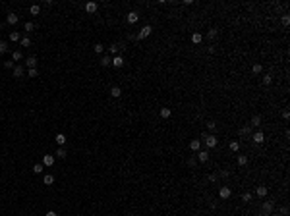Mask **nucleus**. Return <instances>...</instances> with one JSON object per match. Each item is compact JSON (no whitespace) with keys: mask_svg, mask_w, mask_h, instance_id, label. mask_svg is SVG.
Instances as JSON below:
<instances>
[{"mask_svg":"<svg viewBox=\"0 0 290 216\" xmlns=\"http://www.w3.org/2000/svg\"><path fill=\"white\" fill-rule=\"evenodd\" d=\"M151 31H153V27H151V25H145V27H143V29H141V31L137 33V39L141 41V39L149 37V35H151Z\"/></svg>","mask_w":290,"mask_h":216,"instance_id":"nucleus-1","label":"nucleus"},{"mask_svg":"<svg viewBox=\"0 0 290 216\" xmlns=\"http://www.w3.org/2000/svg\"><path fill=\"white\" fill-rule=\"evenodd\" d=\"M275 209V204H273V201H265L263 204V210H261V216H269V212Z\"/></svg>","mask_w":290,"mask_h":216,"instance_id":"nucleus-2","label":"nucleus"},{"mask_svg":"<svg viewBox=\"0 0 290 216\" xmlns=\"http://www.w3.org/2000/svg\"><path fill=\"white\" fill-rule=\"evenodd\" d=\"M41 164H43V166H46V168H50V166L54 164V156H52V154H45V156H43V162H41Z\"/></svg>","mask_w":290,"mask_h":216,"instance_id":"nucleus-3","label":"nucleus"},{"mask_svg":"<svg viewBox=\"0 0 290 216\" xmlns=\"http://www.w3.org/2000/svg\"><path fill=\"white\" fill-rule=\"evenodd\" d=\"M230 195H232L230 187H220V191H219V197H220V199H228Z\"/></svg>","mask_w":290,"mask_h":216,"instance_id":"nucleus-4","label":"nucleus"},{"mask_svg":"<svg viewBox=\"0 0 290 216\" xmlns=\"http://www.w3.org/2000/svg\"><path fill=\"white\" fill-rule=\"evenodd\" d=\"M205 145L211 147V149H213V147H217V137H215V135H207V137H205Z\"/></svg>","mask_w":290,"mask_h":216,"instance_id":"nucleus-5","label":"nucleus"},{"mask_svg":"<svg viewBox=\"0 0 290 216\" xmlns=\"http://www.w3.org/2000/svg\"><path fill=\"white\" fill-rule=\"evenodd\" d=\"M112 66H114V68H122L124 66V58L122 56H114L112 58Z\"/></svg>","mask_w":290,"mask_h":216,"instance_id":"nucleus-6","label":"nucleus"},{"mask_svg":"<svg viewBox=\"0 0 290 216\" xmlns=\"http://www.w3.org/2000/svg\"><path fill=\"white\" fill-rule=\"evenodd\" d=\"M97 8H99V6H97V2H87V4H85V10H87L89 14H95Z\"/></svg>","mask_w":290,"mask_h":216,"instance_id":"nucleus-7","label":"nucleus"},{"mask_svg":"<svg viewBox=\"0 0 290 216\" xmlns=\"http://www.w3.org/2000/svg\"><path fill=\"white\" fill-rule=\"evenodd\" d=\"M265 141V135L261 133V131H257V133H253V143H257V145H261Z\"/></svg>","mask_w":290,"mask_h":216,"instance_id":"nucleus-8","label":"nucleus"},{"mask_svg":"<svg viewBox=\"0 0 290 216\" xmlns=\"http://www.w3.org/2000/svg\"><path fill=\"white\" fill-rule=\"evenodd\" d=\"M197 160H199V162H207V160H209V153H207V151H199V153H197Z\"/></svg>","mask_w":290,"mask_h":216,"instance_id":"nucleus-9","label":"nucleus"},{"mask_svg":"<svg viewBox=\"0 0 290 216\" xmlns=\"http://www.w3.org/2000/svg\"><path fill=\"white\" fill-rule=\"evenodd\" d=\"M137 19H139V14L137 12H130L128 14V23H135Z\"/></svg>","mask_w":290,"mask_h":216,"instance_id":"nucleus-10","label":"nucleus"},{"mask_svg":"<svg viewBox=\"0 0 290 216\" xmlns=\"http://www.w3.org/2000/svg\"><path fill=\"white\" fill-rule=\"evenodd\" d=\"M201 41H203V35H201V33H193L192 35V43L193 45H199Z\"/></svg>","mask_w":290,"mask_h":216,"instance_id":"nucleus-11","label":"nucleus"},{"mask_svg":"<svg viewBox=\"0 0 290 216\" xmlns=\"http://www.w3.org/2000/svg\"><path fill=\"white\" fill-rule=\"evenodd\" d=\"M18 16H16V14H8V18H6V21H8V23H10V25H16V23H18Z\"/></svg>","mask_w":290,"mask_h":216,"instance_id":"nucleus-12","label":"nucleus"},{"mask_svg":"<svg viewBox=\"0 0 290 216\" xmlns=\"http://www.w3.org/2000/svg\"><path fill=\"white\" fill-rule=\"evenodd\" d=\"M14 77H23V66H14Z\"/></svg>","mask_w":290,"mask_h":216,"instance_id":"nucleus-13","label":"nucleus"},{"mask_svg":"<svg viewBox=\"0 0 290 216\" xmlns=\"http://www.w3.org/2000/svg\"><path fill=\"white\" fill-rule=\"evenodd\" d=\"M199 147H201V141H199V139H193L192 143H190V149H192V151H195V153L199 151Z\"/></svg>","mask_w":290,"mask_h":216,"instance_id":"nucleus-14","label":"nucleus"},{"mask_svg":"<svg viewBox=\"0 0 290 216\" xmlns=\"http://www.w3.org/2000/svg\"><path fill=\"white\" fill-rule=\"evenodd\" d=\"M25 64H27V68L31 70V68H35V66H37V58H35V56H29Z\"/></svg>","mask_w":290,"mask_h":216,"instance_id":"nucleus-15","label":"nucleus"},{"mask_svg":"<svg viewBox=\"0 0 290 216\" xmlns=\"http://www.w3.org/2000/svg\"><path fill=\"white\" fill-rule=\"evenodd\" d=\"M54 154H56L58 158H66V154H68V153H66V149H64V147H58V149H56V153H54Z\"/></svg>","mask_w":290,"mask_h":216,"instance_id":"nucleus-16","label":"nucleus"},{"mask_svg":"<svg viewBox=\"0 0 290 216\" xmlns=\"http://www.w3.org/2000/svg\"><path fill=\"white\" fill-rule=\"evenodd\" d=\"M120 95H122V89H120V87H112V89H110V96L118 98Z\"/></svg>","mask_w":290,"mask_h":216,"instance_id":"nucleus-17","label":"nucleus"},{"mask_svg":"<svg viewBox=\"0 0 290 216\" xmlns=\"http://www.w3.org/2000/svg\"><path fill=\"white\" fill-rule=\"evenodd\" d=\"M54 139H56V143H58L60 147H64V143H66V135H64V133H58Z\"/></svg>","mask_w":290,"mask_h":216,"instance_id":"nucleus-18","label":"nucleus"},{"mask_svg":"<svg viewBox=\"0 0 290 216\" xmlns=\"http://www.w3.org/2000/svg\"><path fill=\"white\" fill-rule=\"evenodd\" d=\"M43 183H45V185H52V183H54V176H50V174H46L45 178H43Z\"/></svg>","mask_w":290,"mask_h":216,"instance_id":"nucleus-19","label":"nucleus"},{"mask_svg":"<svg viewBox=\"0 0 290 216\" xmlns=\"http://www.w3.org/2000/svg\"><path fill=\"white\" fill-rule=\"evenodd\" d=\"M110 64H112V58H110V56H103V58H101V66L106 68V66H110Z\"/></svg>","mask_w":290,"mask_h":216,"instance_id":"nucleus-20","label":"nucleus"},{"mask_svg":"<svg viewBox=\"0 0 290 216\" xmlns=\"http://www.w3.org/2000/svg\"><path fill=\"white\" fill-rule=\"evenodd\" d=\"M267 195V187L265 185H259L257 187V197H265Z\"/></svg>","mask_w":290,"mask_h":216,"instance_id":"nucleus-21","label":"nucleus"},{"mask_svg":"<svg viewBox=\"0 0 290 216\" xmlns=\"http://www.w3.org/2000/svg\"><path fill=\"white\" fill-rule=\"evenodd\" d=\"M170 108H161V118H170Z\"/></svg>","mask_w":290,"mask_h":216,"instance_id":"nucleus-22","label":"nucleus"},{"mask_svg":"<svg viewBox=\"0 0 290 216\" xmlns=\"http://www.w3.org/2000/svg\"><path fill=\"white\" fill-rule=\"evenodd\" d=\"M10 41H12V43H18V41H19V33L18 31H12V33H10Z\"/></svg>","mask_w":290,"mask_h":216,"instance_id":"nucleus-23","label":"nucleus"},{"mask_svg":"<svg viewBox=\"0 0 290 216\" xmlns=\"http://www.w3.org/2000/svg\"><path fill=\"white\" fill-rule=\"evenodd\" d=\"M18 60H21V52H19V50H14V52H12V62H18Z\"/></svg>","mask_w":290,"mask_h":216,"instance_id":"nucleus-24","label":"nucleus"},{"mask_svg":"<svg viewBox=\"0 0 290 216\" xmlns=\"http://www.w3.org/2000/svg\"><path fill=\"white\" fill-rule=\"evenodd\" d=\"M238 164H240V166H246V164H248V156H246V154H240V156H238Z\"/></svg>","mask_w":290,"mask_h":216,"instance_id":"nucleus-25","label":"nucleus"},{"mask_svg":"<svg viewBox=\"0 0 290 216\" xmlns=\"http://www.w3.org/2000/svg\"><path fill=\"white\" fill-rule=\"evenodd\" d=\"M251 126H255V127L261 126V116H253L251 118Z\"/></svg>","mask_w":290,"mask_h":216,"instance_id":"nucleus-26","label":"nucleus"},{"mask_svg":"<svg viewBox=\"0 0 290 216\" xmlns=\"http://www.w3.org/2000/svg\"><path fill=\"white\" fill-rule=\"evenodd\" d=\"M228 147H230V151H232V153H236V151L240 149V143H238V141H232V143H230Z\"/></svg>","mask_w":290,"mask_h":216,"instance_id":"nucleus-27","label":"nucleus"},{"mask_svg":"<svg viewBox=\"0 0 290 216\" xmlns=\"http://www.w3.org/2000/svg\"><path fill=\"white\" fill-rule=\"evenodd\" d=\"M29 12H31L33 16H37V14L41 12V6H37V4H35V6H31V8H29Z\"/></svg>","mask_w":290,"mask_h":216,"instance_id":"nucleus-28","label":"nucleus"},{"mask_svg":"<svg viewBox=\"0 0 290 216\" xmlns=\"http://www.w3.org/2000/svg\"><path fill=\"white\" fill-rule=\"evenodd\" d=\"M6 50H8V43H4V41H0V54H4Z\"/></svg>","mask_w":290,"mask_h":216,"instance_id":"nucleus-29","label":"nucleus"},{"mask_svg":"<svg viewBox=\"0 0 290 216\" xmlns=\"http://www.w3.org/2000/svg\"><path fill=\"white\" fill-rule=\"evenodd\" d=\"M43 168H45L43 164H35V166H33V172H35V174H41V172H43Z\"/></svg>","mask_w":290,"mask_h":216,"instance_id":"nucleus-30","label":"nucleus"},{"mask_svg":"<svg viewBox=\"0 0 290 216\" xmlns=\"http://www.w3.org/2000/svg\"><path fill=\"white\" fill-rule=\"evenodd\" d=\"M261 70H263V68H261V64H255V66L251 68V71H253V73H261Z\"/></svg>","mask_w":290,"mask_h":216,"instance_id":"nucleus-31","label":"nucleus"},{"mask_svg":"<svg viewBox=\"0 0 290 216\" xmlns=\"http://www.w3.org/2000/svg\"><path fill=\"white\" fill-rule=\"evenodd\" d=\"M23 27H25V31H29V33H31L33 29H35V25H33L31 21H27V23H25V25H23Z\"/></svg>","mask_w":290,"mask_h":216,"instance_id":"nucleus-32","label":"nucleus"},{"mask_svg":"<svg viewBox=\"0 0 290 216\" xmlns=\"http://www.w3.org/2000/svg\"><path fill=\"white\" fill-rule=\"evenodd\" d=\"M27 73H29V77H37V75H39V71H37V68H31V70L27 71Z\"/></svg>","mask_w":290,"mask_h":216,"instance_id":"nucleus-33","label":"nucleus"},{"mask_svg":"<svg viewBox=\"0 0 290 216\" xmlns=\"http://www.w3.org/2000/svg\"><path fill=\"white\" fill-rule=\"evenodd\" d=\"M271 81H273V77H271V75H263V83H265V85H271Z\"/></svg>","mask_w":290,"mask_h":216,"instance_id":"nucleus-34","label":"nucleus"},{"mask_svg":"<svg viewBox=\"0 0 290 216\" xmlns=\"http://www.w3.org/2000/svg\"><path fill=\"white\" fill-rule=\"evenodd\" d=\"M21 45H23V46H29V45H31V39H29V37L21 39Z\"/></svg>","mask_w":290,"mask_h":216,"instance_id":"nucleus-35","label":"nucleus"},{"mask_svg":"<svg viewBox=\"0 0 290 216\" xmlns=\"http://www.w3.org/2000/svg\"><path fill=\"white\" fill-rule=\"evenodd\" d=\"M242 199H244L246 203H250V201H251V193H244V195H242Z\"/></svg>","mask_w":290,"mask_h":216,"instance_id":"nucleus-36","label":"nucleus"},{"mask_svg":"<svg viewBox=\"0 0 290 216\" xmlns=\"http://www.w3.org/2000/svg\"><path fill=\"white\" fill-rule=\"evenodd\" d=\"M103 50H104V46H103V45H95V52H97V54H101Z\"/></svg>","mask_w":290,"mask_h":216,"instance_id":"nucleus-37","label":"nucleus"},{"mask_svg":"<svg viewBox=\"0 0 290 216\" xmlns=\"http://www.w3.org/2000/svg\"><path fill=\"white\" fill-rule=\"evenodd\" d=\"M207 127H209L211 131H215V129H217V124H215V122H209V124H207Z\"/></svg>","mask_w":290,"mask_h":216,"instance_id":"nucleus-38","label":"nucleus"},{"mask_svg":"<svg viewBox=\"0 0 290 216\" xmlns=\"http://www.w3.org/2000/svg\"><path fill=\"white\" fill-rule=\"evenodd\" d=\"M108 50H110V52H112V54H116V56H118V46H116V45H114V46H110V48H108Z\"/></svg>","mask_w":290,"mask_h":216,"instance_id":"nucleus-39","label":"nucleus"},{"mask_svg":"<svg viewBox=\"0 0 290 216\" xmlns=\"http://www.w3.org/2000/svg\"><path fill=\"white\" fill-rule=\"evenodd\" d=\"M215 35H217V29H211L209 31V39H215Z\"/></svg>","mask_w":290,"mask_h":216,"instance_id":"nucleus-40","label":"nucleus"},{"mask_svg":"<svg viewBox=\"0 0 290 216\" xmlns=\"http://www.w3.org/2000/svg\"><path fill=\"white\" fill-rule=\"evenodd\" d=\"M282 23H284V25H288V23H290V18H288V16H284V18H282Z\"/></svg>","mask_w":290,"mask_h":216,"instance_id":"nucleus-41","label":"nucleus"},{"mask_svg":"<svg viewBox=\"0 0 290 216\" xmlns=\"http://www.w3.org/2000/svg\"><path fill=\"white\" fill-rule=\"evenodd\" d=\"M282 116H284V120H288V118H290V112H288V110H284Z\"/></svg>","mask_w":290,"mask_h":216,"instance_id":"nucleus-42","label":"nucleus"},{"mask_svg":"<svg viewBox=\"0 0 290 216\" xmlns=\"http://www.w3.org/2000/svg\"><path fill=\"white\" fill-rule=\"evenodd\" d=\"M46 216H58V214L54 212V210H48V212H46Z\"/></svg>","mask_w":290,"mask_h":216,"instance_id":"nucleus-43","label":"nucleus"}]
</instances>
